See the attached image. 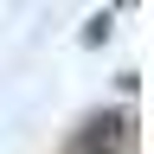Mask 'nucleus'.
<instances>
[{
  "label": "nucleus",
  "instance_id": "1",
  "mask_svg": "<svg viewBox=\"0 0 154 154\" xmlns=\"http://www.w3.org/2000/svg\"><path fill=\"white\" fill-rule=\"evenodd\" d=\"M128 148H135V116L128 109H96L71 141V154H128Z\"/></svg>",
  "mask_w": 154,
  "mask_h": 154
}]
</instances>
